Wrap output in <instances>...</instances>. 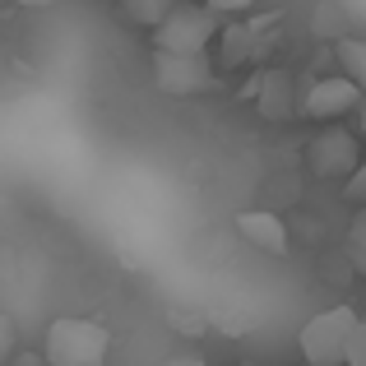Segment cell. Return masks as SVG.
I'll list each match as a JSON object with an SVG mask.
<instances>
[{
  "mask_svg": "<svg viewBox=\"0 0 366 366\" xmlns=\"http://www.w3.org/2000/svg\"><path fill=\"white\" fill-rule=\"evenodd\" d=\"M343 366H366V320H362V315H357V325H352V334H348Z\"/></svg>",
  "mask_w": 366,
  "mask_h": 366,
  "instance_id": "cell-14",
  "label": "cell"
},
{
  "mask_svg": "<svg viewBox=\"0 0 366 366\" xmlns=\"http://www.w3.org/2000/svg\"><path fill=\"white\" fill-rule=\"evenodd\" d=\"M0 5H5V0H0Z\"/></svg>",
  "mask_w": 366,
  "mask_h": 366,
  "instance_id": "cell-20",
  "label": "cell"
},
{
  "mask_svg": "<svg viewBox=\"0 0 366 366\" xmlns=\"http://www.w3.org/2000/svg\"><path fill=\"white\" fill-rule=\"evenodd\" d=\"M357 325L352 306H330V311L311 315L297 334V348L311 366H343V348H348V334Z\"/></svg>",
  "mask_w": 366,
  "mask_h": 366,
  "instance_id": "cell-2",
  "label": "cell"
},
{
  "mask_svg": "<svg viewBox=\"0 0 366 366\" xmlns=\"http://www.w3.org/2000/svg\"><path fill=\"white\" fill-rule=\"evenodd\" d=\"M218 42H223V65H242L255 51V28H246V24L218 28Z\"/></svg>",
  "mask_w": 366,
  "mask_h": 366,
  "instance_id": "cell-10",
  "label": "cell"
},
{
  "mask_svg": "<svg viewBox=\"0 0 366 366\" xmlns=\"http://www.w3.org/2000/svg\"><path fill=\"white\" fill-rule=\"evenodd\" d=\"M121 5H125V14H130L134 24L153 28V24H158V19L172 9V5H177V0H121Z\"/></svg>",
  "mask_w": 366,
  "mask_h": 366,
  "instance_id": "cell-12",
  "label": "cell"
},
{
  "mask_svg": "<svg viewBox=\"0 0 366 366\" xmlns=\"http://www.w3.org/2000/svg\"><path fill=\"white\" fill-rule=\"evenodd\" d=\"M255 107L264 121H287L297 112L292 102V74L287 70H264V79H259V93H255Z\"/></svg>",
  "mask_w": 366,
  "mask_h": 366,
  "instance_id": "cell-8",
  "label": "cell"
},
{
  "mask_svg": "<svg viewBox=\"0 0 366 366\" xmlns=\"http://www.w3.org/2000/svg\"><path fill=\"white\" fill-rule=\"evenodd\" d=\"M112 352V334L98 320H84V315H61L46 330V348L42 357L46 366H102Z\"/></svg>",
  "mask_w": 366,
  "mask_h": 366,
  "instance_id": "cell-1",
  "label": "cell"
},
{
  "mask_svg": "<svg viewBox=\"0 0 366 366\" xmlns=\"http://www.w3.org/2000/svg\"><path fill=\"white\" fill-rule=\"evenodd\" d=\"M162 366H204V357H195V352H181V357H167Z\"/></svg>",
  "mask_w": 366,
  "mask_h": 366,
  "instance_id": "cell-17",
  "label": "cell"
},
{
  "mask_svg": "<svg viewBox=\"0 0 366 366\" xmlns=\"http://www.w3.org/2000/svg\"><path fill=\"white\" fill-rule=\"evenodd\" d=\"M334 61H339L343 79H352V84L366 93V42H362V37H339V46H334Z\"/></svg>",
  "mask_w": 366,
  "mask_h": 366,
  "instance_id": "cell-9",
  "label": "cell"
},
{
  "mask_svg": "<svg viewBox=\"0 0 366 366\" xmlns=\"http://www.w3.org/2000/svg\"><path fill=\"white\" fill-rule=\"evenodd\" d=\"M237 232H242L250 246L269 250V255H283L287 250V223L278 214H269V209H242V214H237Z\"/></svg>",
  "mask_w": 366,
  "mask_h": 366,
  "instance_id": "cell-7",
  "label": "cell"
},
{
  "mask_svg": "<svg viewBox=\"0 0 366 366\" xmlns=\"http://www.w3.org/2000/svg\"><path fill=\"white\" fill-rule=\"evenodd\" d=\"M199 5H209L214 14H242V9H250L255 0H199Z\"/></svg>",
  "mask_w": 366,
  "mask_h": 366,
  "instance_id": "cell-15",
  "label": "cell"
},
{
  "mask_svg": "<svg viewBox=\"0 0 366 366\" xmlns=\"http://www.w3.org/2000/svg\"><path fill=\"white\" fill-rule=\"evenodd\" d=\"M14 5H24V9H46V5H56V0H14Z\"/></svg>",
  "mask_w": 366,
  "mask_h": 366,
  "instance_id": "cell-18",
  "label": "cell"
},
{
  "mask_svg": "<svg viewBox=\"0 0 366 366\" xmlns=\"http://www.w3.org/2000/svg\"><path fill=\"white\" fill-rule=\"evenodd\" d=\"M357 162H362L357 139H352L348 130H339V125L320 130L311 144H306V167H311V177H320V181H343Z\"/></svg>",
  "mask_w": 366,
  "mask_h": 366,
  "instance_id": "cell-5",
  "label": "cell"
},
{
  "mask_svg": "<svg viewBox=\"0 0 366 366\" xmlns=\"http://www.w3.org/2000/svg\"><path fill=\"white\" fill-rule=\"evenodd\" d=\"M343 255H348L352 274L366 278V209H357V218L348 223V242H343Z\"/></svg>",
  "mask_w": 366,
  "mask_h": 366,
  "instance_id": "cell-11",
  "label": "cell"
},
{
  "mask_svg": "<svg viewBox=\"0 0 366 366\" xmlns=\"http://www.w3.org/2000/svg\"><path fill=\"white\" fill-rule=\"evenodd\" d=\"M357 107H362V134H366V93H362V102H357Z\"/></svg>",
  "mask_w": 366,
  "mask_h": 366,
  "instance_id": "cell-19",
  "label": "cell"
},
{
  "mask_svg": "<svg viewBox=\"0 0 366 366\" xmlns=\"http://www.w3.org/2000/svg\"><path fill=\"white\" fill-rule=\"evenodd\" d=\"M214 37H218V14L209 5H172L153 24L158 51H209Z\"/></svg>",
  "mask_w": 366,
  "mask_h": 366,
  "instance_id": "cell-3",
  "label": "cell"
},
{
  "mask_svg": "<svg viewBox=\"0 0 366 366\" xmlns=\"http://www.w3.org/2000/svg\"><path fill=\"white\" fill-rule=\"evenodd\" d=\"M153 84L172 98H195L218 84V70L204 51H158L153 56Z\"/></svg>",
  "mask_w": 366,
  "mask_h": 366,
  "instance_id": "cell-4",
  "label": "cell"
},
{
  "mask_svg": "<svg viewBox=\"0 0 366 366\" xmlns=\"http://www.w3.org/2000/svg\"><path fill=\"white\" fill-rule=\"evenodd\" d=\"M9 352H14V320L0 311V362H5Z\"/></svg>",
  "mask_w": 366,
  "mask_h": 366,
  "instance_id": "cell-16",
  "label": "cell"
},
{
  "mask_svg": "<svg viewBox=\"0 0 366 366\" xmlns=\"http://www.w3.org/2000/svg\"><path fill=\"white\" fill-rule=\"evenodd\" d=\"M343 199H348L352 209H366V162H357V167L343 177Z\"/></svg>",
  "mask_w": 366,
  "mask_h": 366,
  "instance_id": "cell-13",
  "label": "cell"
},
{
  "mask_svg": "<svg viewBox=\"0 0 366 366\" xmlns=\"http://www.w3.org/2000/svg\"><path fill=\"white\" fill-rule=\"evenodd\" d=\"M362 102V89L352 79H343V74H330V79H315L311 93H306L302 112L311 121H339L343 112H352Z\"/></svg>",
  "mask_w": 366,
  "mask_h": 366,
  "instance_id": "cell-6",
  "label": "cell"
}]
</instances>
